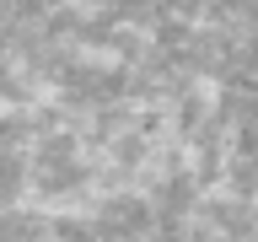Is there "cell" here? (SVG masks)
Masks as SVG:
<instances>
[]
</instances>
